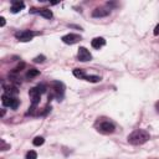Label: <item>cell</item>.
Masks as SVG:
<instances>
[{"mask_svg":"<svg viewBox=\"0 0 159 159\" xmlns=\"http://www.w3.org/2000/svg\"><path fill=\"white\" fill-rule=\"evenodd\" d=\"M38 88H39V91H40V93H44L45 91H46V86L44 83H41V84H39L38 86Z\"/></svg>","mask_w":159,"mask_h":159,"instance_id":"18","label":"cell"},{"mask_svg":"<svg viewBox=\"0 0 159 159\" xmlns=\"http://www.w3.org/2000/svg\"><path fill=\"white\" fill-rule=\"evenodd\" d=\"M61 40L67 45H73V44H76L77 41L81 40V38H80L78 35H76V34H67L65 36H62Z\"/></svg>","mask_w":159,"mask_h":159,"instance_id":"5","label":"cell"},{"mask_svg":"<svg viewBox=\"0 0 159 159\" xmlns=\"http://www.w3.org/2000/svg\"><path fill=\"white\" fill-rule=\"evenodd\" d=\"M154 35H159V24L155 26V29H154Z\"/></svg>","mask_w":159,"mask_h":159,"instance_id":"20","label":"cell"},{"mask_svg":"<svg viewBox=\"0 0 159 159\" xmlns=\"http://www.w3.org/2000/svg\"><path fill=\"white\" fill-rule=\"evenodd\" d=\"M149 139V133L144 129H136L128 136V142L133 146H141Z\"/></svg>","mask_w":159,"mask_h":159,"instance_id":"1","label":"cell"},{"mask_svg":"<svg viewBox=\"0 0 159 159\" xmlns=\"http://www.w3.org/2000/svg\"><path fill=\"white\" fill-rule=\"evenodd\" d=\"M155 109H157V112L159 113V101H158V102L155 103Z\"/></svg>","mask_w":159,"mask_h":159,"instance_id":"22","label":"cell"},{"mask_svg":"<svg viewBox=\"0 0 159 159\" xmlns=\"http://www.w3.org/2000/svg\"><path fill=\"white\" fill-rule=\"evenodd\" d=\"M77 57H78V60H80V61L87 62V61H91L92 55L89 54V51L86 49V47H80V49H78Z\"/></svg>","mask_w":159,"mask_h":159,"instance_id":"4","label":"cell"},{"mask_svg":"<svg viewBox=\"0 0 159 159\" xmlns=\"http://www.w3.org/2000/svg\"><path fill=\"white\" fill-rule=\"evenodd\" d=\"M109 11L111 10L108 9H104V8H98V9H94L93 13H92V16L93 18H104L109 15Z\"/></svg>","mask_w":159,"mask_h":159,"instance_id":"6","label":"cell"},{"mask_svg":"<svg viewBox=\"0 0 159 159\" xmlns=\"http://www.w3.org/2000/svg\"><path fill=\"white\" fill-rule=\"evenodd\" d=\"M73 75H75L77 78H84L86 77L83 70H80V68H75V70H73Z\"/></svg>","mask_w":159,"mask_h":159,"instance_id":"12","label":"cell"},{"mask_svg":"<svg viewBox=\"0 0 159 159\" xmlns=\"http://www.w3.org/2000/svg\"><path fill=\"white\" fill-rule=\"evenodd\" d=\"M38 158V154H36V152L34 150H30L28 152V154H26V159H36Z\"/></svg>","mask_w":159,"mask_h":159,"instance_id":"16","label":"cell"},{"mask_svg":"<svg viewBox=\"0 0 159 159\" xmlns=\"http://www.w3.org/2000/svg\"><path fill=\"white\" fill-rule=\"evenodd\" d=\"M36 35V33H33V31H20V33H16L15 36L19 41H23V42H26V41H30L33 40V38Z\"/></svg>","mask_w":159,"mask_h":159,"instance_id":"2","label":"cell"},{"mask_svg":"<svg viewBox=\"0 0 159 159\" xmlns=\"http://www.w3.org/2000/svg\"><path fill=\"white\" fill-rule=\"evenodd\" d=\"M15 97H13L11 94H9V93H4L3 94V97H1V102H3V106H5V107H10V104H11L13 102V99Z\"/></svg>","mask_w":159,"mask_h":159,"instance_id":"10","label":"cell"},{"mask_svg":"<svg viewBox=\"0 0 159 159\" xmlns=\"http://www.w3.org/2000/svg\"><path fill=\"white\" fill-rule=\"evenodd\" d=\"M4 25H5V19L0 18V26H4Z\"/></svg>","mask_w":159,"mask_h":159,"instance_id":"21","label":"cell"},{"mask_svg":"<svg viewBox=\"0 0 159 159\" xmlns=\"http://www.w3.org/2000/svg\"><path fill=\"white\" fill-rule=\"evenodd\" d=\"M44 60H45V56H38V57H35V59H34V61L35 62H44Z\"/></svg>","mask_w":159,"mask_h":159,"instance_id":"19","label":"cell"},{"mask_svg":"<svg viewBox=\"0 0 159 159\" xmlns=\"http://www.w3.org/2000/svg\"><path fill=\"white\" fill-rule=\"evenodd\" d=\"M25 8V4L23 3V1H14L13 3V5H11V13H14V14H16V13H19L21 9H24Z\"/></svg>","mask_w":159,"mask_h":159,"instance_id":"11","label":"cell"},{"mask_svg":"<svg viewBox=\"0 0 159 159\" xmlns=\"http://www.w3.org/2000/svg\"><path fill=\"white\" fill-rule=\"evenodd\" d=\"M84 80H87V81H89V82H98V81H101V77H98V76H86Z\"/></svg>","mask_w":159,"mask_h":159,"instance_id":"15","label":"cell"},{"mask_svg":"<svg viewBox=\"0 0 159 159\" xmlns=\"http://www.w3.org/2000/svg\"><path fill=\"white\" fill-rule=\"evenodd\" d=\"M98 131L101 132V133H106V134H108V133H113L114 132V126L111 123V122H102V123H99V126L97 127Z\"/></svg>","mask_w":159,"mask_h":159,"instance_id":"3","label":"cell"},{"mask_svg":"<svg viewBox=\"0 0 159 159\" xmlns=\"http://www.w3.org/2000/svg\"><path fill=\"white\" fill-rule=\"evenodd\" d=\"M44 142H45V139L42 138V137H36V138L33 141V143H34V146H36V147H39V146H42L44 144Z\"/></svg>","mask_w":159,"mask_h":159,"instance_id":"14","label":"cell"},{"mask_svg":"<svg viewBox=\"0 0 159 159\" xmlns=\"http://www.w3.org/2000/svg\"><path fill=\"white\" fill-rule=\"evenodd\" d=\"M39 70H35V68H31V70L28 72V75H26V77L28 78H33V77H35V76H38L39 75Z\"/></svg>","mask_w":159,"mask_h":159,"instance_id":"13","label":"cell"},{"mask_svg":"<svg viewBox=\"0 0 159 159\" xmlns=\"http://www.w3.org/2000/svg\"><path fill=\"white\" fill-rule=\"evenodd\" d=\"M104 44H106V40L103 38H96V39H93L92 42H91L93 49H101L102 46H104Z\"/></svg>","mask_w":159,"mask_h":159,"instance_id":"9","label":"cell"},{"mask_svg":"<svg viewBox=\"0 0 159 159\" xmlns=\"http://www.w3.org/2000/svg\"><path fill=\"white\" fill-rule=\"evenodd\" d=\"M52 88H54L55 93L60 97V94H62V93H63V88H65V87H63V84H62L61 82L55 81V82H52Z\"/></svg>","mask_w":159,"mask_h":159,"instance_id":"8","label":"cell"},{"mask_svg":"<svg viewBox=\"0 0 159 159\" xmlns=\"http://www.w3.org/2000/svg\"><path fill=\"white\" fill-rule=\"evenodd\" d=\"M31 13H38L40 14L41 16H44L45 19H51L52 18V11L50 9H40V10H36V9H33Z\"/></svg>","mask_w":159,"mask_h":159,"instance_id":"7","label":"cell"},{"mask_svg":"<svg viewBox=\"0 0 159 159\" xmlns=\"http://www.w3.org/2000/svg\"><path fill=\"white\" fill-rule=\"evenodd\" d=\"M18 106H19V99H18V98H14V99H13V102H11V104H10V108L16 109V108H18Z\"/></svg>","mask_w":159,"mask_h":159,"instance_id":"17","label":"cell"}]
</instances>
